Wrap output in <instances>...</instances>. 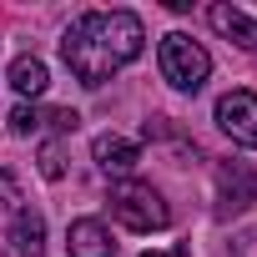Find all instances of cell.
I'll use <instances>...</instances> for the list:
<instances>
[{"instance_id": "9", "label": "cell", "mask_w": 257, "mask_h": 257, "mask_svg": "<svg viewBox=\"0 0 257 257\" xmlns=\"http://www.w3.org/2000/svg\"><path fill=\"white\" fill-rule=\"evenodd\" d=\"M11 247H16V257H41L46 252V217L36 207H21L11 217Z\"/></svg>"}, {"instance_id": "13", "label": "cell", "mask_w": 257, "mask_h": 257, "mask_svg": "<svg viewBox=\"0 0 257 257\" xmlns=\"http://www.w3.org/2000/svg\"><path fill=\"white\" fill-rule=\"evenodd\" d=\"M142 257H167V252H142ZM172 257H187V247H177Z\"/></svg>"}, {"instance_id": "8", "label": "cell", "mask_w": 257, "mask_h": 257, "mask_svg": "<svg viewBox=\"0 0 257 257\" xmlns=\"http://www.w3.org/2000/svg\"><path fill=\"white\" fill-rule=\"evenodd\" d=\"M207 21H212V31H217V36H227L232 46H242V51H252V56H257V21H252L247 11H237V6H212V11H207Z\"/></svg>"}, {"instance_id": "6", "label": "cell", "mask_w": 257, "mask_h": 257, "mask_svg": "<svg viewBox=\"0 0 257 257\" xmlns=\"http://www.w3.org/2000/svg\"><path fill=\"white\" fill-rule=\"evenodd\" d=\"M91 157H96V167H101L106 177L126 182V177L137 172V162H142V147H137L132 137H116V132H101V137L91 142Z\"/></svg>"}, {"instance_id": "10", "label": "cell", "mask_w": 257, "mask_h": 257, "mask_svg": "<svg viewBox=\"0 0 257 257\" xmlns=\"http://www.w3.org/2000/svg\"><path fill=\"white\" fill-rule=\"evenodd\" d=\"M11 86H16V96H46V86H51V71H46V61L41 56H16L11 61Z\"/></svg>"}, {"instance_id": "4", "label": "cell", "mask_w": 257, "mask_h": 257, "mask_svg": "<svg viewBox=\"0 0 257 257\" xmlns=\"http://www.w3.org/2000/svg\"><path fill=\"white\" fill-rule=\"evenodd\" d=\"M217 126L237 142L257 152V91H227L217 101Z\"/></svg>"}, {"instance_id": "11", "label": "cell", "mask_w": 257, "mask_h": 257, "mask_svg": "<svg viewBox=\"0 0 257 257\" xmlns=\"http://www.w3.org/2000/svg\"><path fill=\"white\" fill-rule=\"evenodd\" d=\"M41 177L46 182H61L66 177V152H61V137H51V142H41Z\"/></svg>"}, {"instance_id": "5", "label": "cell", "mask_w": 257, "mask_h": 257, "mask_svg": "<svg viewBox=\"0 0 257 257\" xmlns=\"http://www.w3.org/2000/svg\"><path fill=\"white\" fill-rule=\"evenodd\" d=\"M51 132L56 137H66V132H76L81 126V116L71 111V106H31V101H21L16 111H11V132L16 137H36V132Z\"/></svg>"}, {"instance_id": "3", "label": "cell", "mask_w": 257, "mask_h": 257, "mask_svg": "<svg viewBox=\"0 0 257 257\" xmlns=\"http://www.w3.org/2000/svg\"><path fill=\"white\" fill-rule=\"evenodd\" d=\"M157 66H162V81H167V86H177V91H202V86H207V76H212V56H207L192 36H182V31L162 36Z\"/></svg>"}, {"instance_id": "2", "label": "cell", "mask_w": 257, "mask_h": 257, "mask_svg": "<svg viewBox=\"0 0 257 257\" xmlns=\"http://www.w3.org/2000/svg\"><path fill=\"white\" fill-rule=\"evenodd\" d=\"M106 207L121 227H132V232H162L172 222V207L167 197L152 187V182H116L106 192Z\"/></svg>"}, {"instance_id": "7", "label": "cell", "mask_w": 257, "mask_h": 257, "mask_svg": "<svg viewBox=\"0 0 257 257\" xmlns=\"http://www.w3.org/2000/svg\"><path fill=\"white\" fill-rule=\"evenodd\" d=\"M66 247H71V257H111V252H116L111 227H106L101 217H76V222L66 227Z\"/></svg>"}, {"instance_id": "1", "label": "cell", "mask_w": 257, "mask_h": 257, "mask_svg": "<svg viewBox=\"0 0 257 257\" xmlns=\"http://www.w3.org/2000/svg\"><path fill=\"white\" fill-rule=\"evenodd\" d=\"M147 46V26L137 11H86L61 36V56L81 86H106L121 66H132Z\"/></svg>"}, {"instance_id": "12", "label": "cell", "mask_w": 257, "mask_h": 257, "mask_svg": "<svg viewBox=\"0 0 257 257\" xmlns=\"http://www.w3.org/2000/svg\"><path fill=\"white\" fill-rule=\"evenodd\" d=\"M26 207V197H21V182H16V172H0V212L6 217H16Z\"/></svg>"}]
</instances>
